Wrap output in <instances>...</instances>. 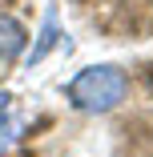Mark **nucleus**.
I'll list each match as a JSON object with an SVG mask.
<instances>
[{"mask_svg": "<svg viewBox=\"0 0 153 157\" xmlns=\"http://www.w3.org/2000/svg\"><path fill=\"white\" fill-rule=\"evenodd\" d=\"M125 93H129V77L117 65H89L65 85L69 105L81 113H109L125 101Z\"/></svg>", "mask_w": 153, "mask_h": 157, "instance_id": "1", "label": "nucleus"}, {"mask_svg": "<svg viewBox=\"0 0 153 157\" xmlns=\"http://www.w3.org/2000/svg\"><path fill=\"white\" fill-rule=\"evenodd\" d=\"M24 40H28L24 24L8 12H0V60H16L24 52Z\"/></svg>", "mask_w": 153, "mask_h": 157, "instance_id": "2", "label": "nucleus"}, {"mask_svg": "<svg viewBox=\"0 0 153 157\" xmlns=\"http://www.w3.org/2000/svg\"><path fill=\"white\" fill-rule=\"evenodd\" d=\"M56 40H60V28H56V16L48 12L44 16V28H40V40H36V48L33 52H28V65H40V60L56 48Z\"/></svg>", "mask_w": 153, "mask_h": 157, "instance_id": "3", "label": "nucleus"}, {"mask_svg": "<svg viewBox=\"0 0 153 157\" xmlns=\"http://www.w3.org/2000/svg\"><path fill=\"white\" fill-rule=\"evenodd\" d=\"M4 109H8V97H0V129H4Z\"/></svg>", "mask_w": 153, "mask_h": 157, "instance_id": "4", "label": "nucleus"}]
</instances>
